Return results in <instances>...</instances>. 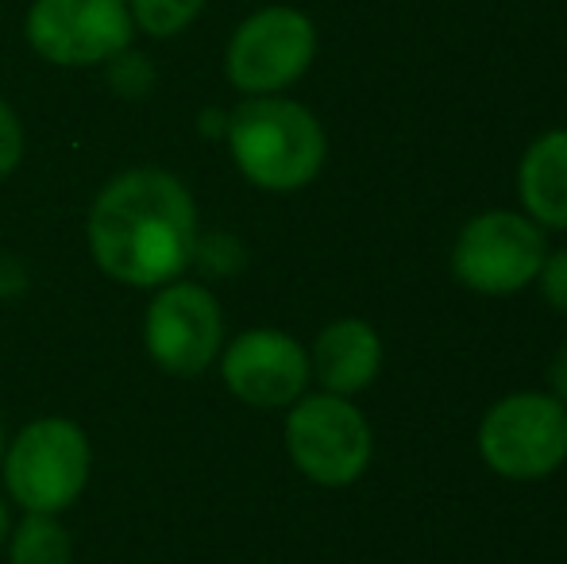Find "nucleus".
<instances>
[{
  "instance_id": "nucleus-1",
  "label": "nucleus",
  "mask_w": 567,
  "mask_h": 564,
  "mask_svg": "<svg viewBox=\"0 0 567 564\" xmlns=\"http://www.w3.org/2000/svg\"><path fill=\"white\" fill-rule=\"evenodd\" d=\"M90 252L116 283H174L197 256L194 197L158 166L116 174L90 209Z\"/></svg>"
},
{
  "instance_id": "nucleus-2",
  "label": "nucleus",
  "mask_w": 567,
  "mask_h": 564,
  "mask_svg": "<svg viewBox=\"0 0 567 564\" xmlns=\"http://www.w3.org/2000/svg\"><path fill=\"white\" fill-rule=\"evenodd\" d=\"M228 147L239 174L262 189H301L321 174L329 140L306 105L290 98H247L228 121Z\"/></svg>"
},
{
  "instance_id": "nucleus-3",
  "label": "nucleus",
  "mask_w": 567,
  "mask_h": 564,
  "mask_svg": "<svg viewBox=\"0 0 567 564\" xmlns=\"http://www.w3.org/2000/svg\"><path fill=\"white\" fill-rule=\"evenodd\" d=\"M478 457L494 475L514 483L560 472L567 464V407L545 391L506 394L483 414Z\"/></svg>"
},
{
  "instance_id": "nucleus-4",
  "label": "nucleus",
  "mask_w": 567,
  "mask_h": 564,
  "mask_svg": "<svg viewBox=\"0 0 567 564\" xmlns=\"http://www.w3.org/2000/svg\"><path fill=\"white\" fill-rule=\"evenodd\" d=\"M548 256L545 228L514 209L475 213L452 244V271L467 290L509 298L537 283Z\"/></svg>"
},
{
  "instance_id": "nucleus-5",
  "label": "nucleus",
  "mask_w": 567,
  "mask_h": 564,
  "mask_svg": "<svg viewBox=\"0 0 567 564\" xmlns=\"http://www.w3.org/2000/svg\"><path fill=\"white\" fill-rule=\"evenodd\" d=\"M90 480V441L66 418H39L4 452L8 495L28 514H59Z\"/></svg>"
},
{
  "instance_id": "nucleus-6",
  "label": "nucleus",
  "mask_w": 567,
  "mask_h": 564,
  "mask_svg": "<svg viewBox=\"0 0 567 564\" xmlns=\"http://www.w3.org/2000/svg\"><path fill=\"white\" fill-rule=\"evenodd\" d=\"M286 449L306 480L321 488H348L371 464L374 437L355 402L321 391L290 402Z\"/></svg>"
},
{
  "instance_id": "nucleus-7",
  "label": "nucleus",
  "mask_w": 567,
  "mask_h": 564,
  "mask_svg": "<svg viewBox=\"0 0 567 564\" xmlns=\"http://www.w3.org/2000/svg\"><path fill=\"white\" fill-rule=\"evenodd\" d=\"M317 28L301 8L267 4L251 12L228 39L225 74L247 98L282 93L313 66Z\"/></svg>"
},
{
  "instance_id": "nucleus-8",
  "label": "nucleus",
  "mask_w": 567,
  "mask_h": 564,
  "mask_svg": "<svg viewBox=\"0 0 567 564\" xmlns=\"http://www.w3.org/2000/svg\"><path fill=\"white\" fill-rule=\"evenodd\" d=\"M23 35L54 66H97L132 47L135 23L127 0H35Z\"/></svg>"
},
{
  "instance_id": "nucleus-9",
  "label": "nucleus",
  "mask_w": 567,
  "mask_h": 564,
  "mask_svg": "<svg viewBox=\"0 0 567 564\" xmlns=\"http://www.w3.org/2000/svg\"><path fill=\"white\" fill-rule=\"evenodd\" d=\"M225 314L197 283H171L147 306V352L171 376H197L220 352Z\"/></svg>"
},
{
  "instance_id": "nucleus-10",
  "label": "nucleus",
  "mask_w": 567,
  "mask_h": 564,
  "mask_svg": "<svg viewBox=\"0 0 567 564\" xmlns=\"http://www.w3.org/2000/svg\"><path fill=\"white\" fill-rule=\"evenodd\" d=\"M220 376L228 391L247 407H290L309 387V352L278 329H251L236 337L220 356Z\"/></svg>"
},
{
  "instance_id": "nucleus-11",
  "label": "nucleus",
  "mask_w": 567,
  "mask_h": 564,
  "mask_svg": "<svg viewBox=\"0 0 567 564\" xmlns=\"http://www.w3.org/2000/svg\"><path fill=\"white\" fill-rule=\"evenodd\" d=\"M309 371L329 394H351L367 391L382 371V337L363 317H340L324 325L321 337L309 356Z\"/></svg>"
},
{
  "instance_id": "nucleus-12",
  "label": "nucleus",
  "mask_w": 567,
  "mask_h": 564,
  "mask_svg": "<svg viewBox=\"0 0 567 564\" xmlns=\"http://www.w3.org/2000/svg\"><path fill=\"white\" fill-rule=\"evenodd\" d=\"M525 217L540 228H567V129H553L525 147L517 166Z\"/></svg>"
},
{
  "instance_id": "nucleus-13",
  "label": "nucleus",
  "mask_w": 567,
  "mask_h": 564,
  "mask_svg": "<svg viewBox=\"0 0 567 564\" xmlns=\"http://www.w3.org/2000/svg\"><path fill=\"white\" fill-rule=\"evenodd\" d=\"M12 564H70V534L54 514H28L16 526Z\"/></svg>"
},
{
  "instance_id": "nucleus-14",
  "label": "nucleus",
  "mask_w": 567,
  "mask_h": 564,
  "mask_svg": "<svg viewBox=\"0 0 567 564\" xmlns=\"http://www.w3.org/2000/svg\"><path fill=\"white\" fill-rule=\"evenodd\" d=\"M205 0H127V12L140 31L155 39H171L186 31L202 16Z\"/></svg>"
},
{
  "instance_id": "nucleus-15",
  "label": "nucleus",
  "mask_w": 567,
  "mask_h": 564,
  "mask_svg": "<svg viewBox=\"0 0 567 564\" xmlns=\"http://www.w3.org/2000/svg\"><path fill=\"white\" fill-rule=\"evenodd\" d=\"M537 286H540V298H545L548 306L567 314V248L548 252L545 264H540Z\"/></svg>"
},
{
  "instance_id": "nucleus-16",
  "label": "nucleus",
  "mask_w": 567,
  "mask_h": 564,
  "mask_svg": "<svg viewBox=\"0 0 567 564\" xmlns=\"http://www.w3.org/2000/svg\"><path fill=\"white\" fill-rule=\"evenodd\" d=\"M23 158V129L8 101H0V174H12Z\"/></svg>"
},
{
  "instance_id": "nucleus-17",
  "label": "nucleus",
  "mask_w": 567,
  "mask_h": 564,
  "mask_svg": "<svg viewBox=\"0 0 567 564\" xmlns=\"http://www.w3.org/2000/svg\"><path fill=\"white\" fill-rule=\"evenodd\" d=\"M548 383H553V391H548V394H556V399L567 407V340L556 348L553 363H548Z\"/></svg>"
},
{
  "instance_id": "nucleus-18",
  "label": "nucleus",
  "mask_w": 567,
  "mask_h": 564,
  "mask_svg": "<svg viewBox=\"0 0 567 564\" xmlns=\"http://www.w3.org/2000/svg\"><path fill=\"white\" fill-rule=\"evenodd\" d=\"M8 530H12V519H8V506H4V499H0V550H4V542H8Z\"/></svg>"
},
{
  "instance_id": "nucleus-19",
  "label": "nucleus",
  "mask_w": 567,
  "mask_h": 564,
  "mask_svg": "<svg viewBox=\"0 0 567 564\" xmlns=\"http://www.w3.org/2000/svg\"><path fill=\"white\" fill-rule=\"evenodd\" d=\"M0 464H4V422H0Z\"/></svg>"
}]
</instances>
